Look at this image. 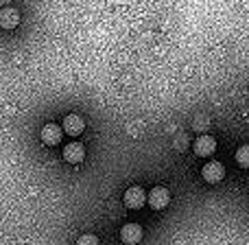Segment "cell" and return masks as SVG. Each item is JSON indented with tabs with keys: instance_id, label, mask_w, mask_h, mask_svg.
Instances as JSON below:
<instances>
[{
	"instance_id": "obj_7",
	"label": "cell",
	"mask_w": 249,
	"mask_h": 245,
	"mask_svg": "<svg viewBox=\"0 0 249 245\" xmlns=\"http://www.w3.org/2000/svg\"><path fill=\"white\" fill-rule=\"evenodd\" d=\"M121 241L124 245H136L142 241V228L138 224H124L121 228Z\"/></svg>"
},
{
	"instance_id": "obj_6",
	"label": "cell",
	"mask_w": 249,
	"mask_h": 245,
	"mask_svg": "<svg viewBox=\"0 0 249 245\" xmlns=\"http://www.w3.org/2000/svg\"><path fill=\"white\" fill-rule=\"evenodd\" d=\"M216 151V140L212 136H208V133H203V136H199L197 140H195V153L199 155V158H208V155H212Z\"/></svg>"
},
{
	"instance_id": "obj_9",
	"label": "cell",
	"mask_w": 249,
	"mask_h": 245,
	"mask_svg": "<svg viewBox=\"0 0 249 245\" xmlns=\"http://www.w3.org/2000/svg\"><path fill=\"white\" fill-rule=\"evenodd\" d=\"M20 24V11L13 7H4L0 9V26L2 29H16V26Z\"/></svg>"
},
{
	"instance_id": "obj_11",
	"label": "cell",
	"mask_w": 249,
	"mask_h": 245,
	"mask_svg": "<svg viewBox=\"0 0 249 245\" xmlns=\"http://www.w3.org/2000/svg\"><path fill=\"white\" fill-rule=\"evenodd\" d=\"M74 245H101V243H99V237H96V234H81Z\"/></svg>"
},
{
	"instance_id": "obj_5",
	"label": "cell",
	"mask_w": 249,
	"mask_h": 245,
	"mask_svg": "<svg viewBox=\"0 0 249 245\" xmlns=\"http://www.w3.org/2000/svg\"><path fill=\"white\" fill-rule=\"evenodd\" d=\"M39 136H42L44 145L55 147V145H59V142H61V136H64V132H61L59 125L48 123V125H44V127H42V133H39Z\"/></svg>"
},
{
	"instance_id": "obj_1",
	"label": "cell",
	"mask_w": 249,
	"mask_h": 245,
	"mask_svg": "<svg viewBox=\"0 0 249 245\" xmlns=\"http://www.w3.org/2000/svg\"><path fill=\"white\" fill-rule=\"evenodd\" d=\"M123 202L124 206L129 208V210H138V208H142L146 204V193L142 186H129L127 190H124L123 195Z\"/></svg>"
},
{
	"instance_id": "obj_4",
	"label": "cell",
	"mask_w": 249,
	"mask_h": 245,
	"mask_svg": "<svg viewBox=\"0 0 249 245\" xmlns=\"http://www.w3.org/2000/svg\"><path fill=\"white\" fill-rule=\"evenodd\" d=\"M83 129H86V121H83L79 114H68V116L64 118V123H61V132L72 138H77Z\"/></svg>"
},
{
	"instance_id": "obj_3",
	"label": "cell",
	"mask_w": 249,
	"mask_h": 245,
	"mask_svg": "<svg viewBox=\"0 0 249 245\" xmlns=\"http://www.w3.org/2000/svg\"><path fill=\"white\" fill-rule=\"evenodd\" d=\"M201 177L208 182V184H219V182L225 177V167L221 162H216V160L206 162L201 169Z\"/></svg>"
},
{
	"instance_id": "obj_8",
	"label": "cell",
	"mask_w": 249,
	"mask_h": 245,
	"mask_svg": "<svg viewBox=\"0 0 249 245\" xmlns=\"http://www.w3.org/2000/svg\"><path fill=\"white\" fill-rule=\"evenodd\" d=\"M86 158V147L81 142H68L64 147V160H68L70 164H79Z\"/></svg>"
},
{
	"instance_id": "obj_10",
	"label": "cell",
	"mask_w": 249,
	"mask_h": 245,
	"mask_svg": "<svg viewBox=\"0 0 249 245\" xmlns=\"http://www.w3.org/2000/svg\"><path fill=\"white\" fill-rule=\"evenodd\" d=\"M236 164L241 169H249V145H243L236 149Z\"/></svg>"
},
{
	"instance_id": "obj_2",
	"label": "cell",
	"mask_w": 249,
	"mask_h": 245,
	"mask_svg": "<svg viewBox=\"0 0 249 245\" xmlns=\"http://www.w3.org/2000/svg\"><path fill=\"white\" fill-rule=\"evenodd\" d=\"M146 202H149V206L153 208V210H162V208H166L168 202H171V193H168L166 186H153V188L149 190V195H146Z\"/></svg>"
}]
</instances>
